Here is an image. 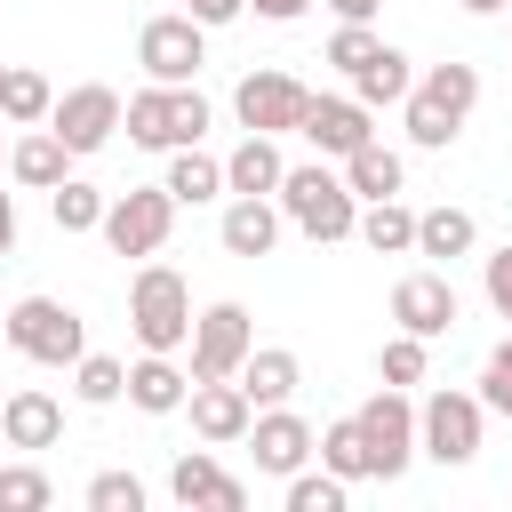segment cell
<instances>
[{
    "label": "cell",
    "mask_w": 512,
    "mask_h": 512,
    "mask_svg": "<svg viewBox=\"0 0 512 512\" xmlns=\"http://www.w3.org/2000/svg\"><path fill=\"white\" fill-rule=\"evenodd\" d=\"M472 104H480V64H456V56H448V64H424L416 88H408V104H400L408 144H416V152H448V144L464 136Z\"/></svg>",
    "instance_id": "obj_1"
},
{
    "label": "cell",
    "mask_w": 512,
    "mask_h": 512,
    "mask_svg": "<svg viewBox=\"0 0 512 512\" xmlns=\"http://www.w3.org/2000/svg\"><path fill=\"white\" fill-rule=\"evenodd\" d=\"M272 200H280V216H288L304 240H320V248L360 232V192H352V184H344V168H328V160H304V168H288Z\"/></svg>",
    "instance_id": "obj_2"
},
{
    "label": "cell",
    "mask_w": 512,
    "mask_h": 512,
    "mask_svg": "<svg viewBox=\"0 0 512 512\" xmlns=\"http://www.w3.org/2000/svg\"><path fill=\"white\" fill-rule=\"evenodd\" d=\"M208 96L184 80V88H136L128 96V112H120V128H128V144H144V152H176V144H200L208 136Z\"/></svg>",
    "instance_id": "obj_3"
},
{
    "label": "cell",
    "mask_w": 512,
    "mask_h": 512,
    "mask_svg": "<svg viewBox=\"0 0 512 512\" xmlns=\"http://www.w3.org/2000/svg\"><path fill=\"white\" fill-rule=\"evenodd\" d=\"M128 328L144 352H184L192 344V288L176 264H144L128 280Z\"/></svg>",
    "instance_id": "obj_4"
},
{
    "label": "cell",
    "mask_w": 512,
    "mask_h": 512,
    "mask_svg": "<svg viewBox=\"0 0 512 512\" xmlns=\"http://www.w3.org/2000/svg\"><path fill=\"white\" fill-rule=\"evenodd\" d=\"M0 336H8L24 360H40V368H72V360L88 352V328H80V312H72L64 296H16L8 320H0Z\"/></svg>",
    "instance_id": "obj_5"
},
{
    "label": "cell",
    "mask_w": 512,
    "mask_h": 512,
    "mask_svg": "<svg viewBox=\"0 0 512 512\" xmlns=\"http://www.w3.org/2000/svg\"><path fill=\"white\" fill-rule=\"evenodd\" d=\"M480 432H488V400L480 392H456V384H440L432 400H416V448L432 456V464H472L480 456Z\"/></svg>",
    "instance_id": "obj_6"
},
{
    "label": "cell",
    "mask_w": 512,
    "mask_h": 512,
    "mask_svg": "<svg viewBox=\"0 0 512 512\" xmlns=\"http://www.w3.org/2000/svg\"><path fill=\"white\" fill-rule=\"evenodd\" d=\"M360 432H368V480H400L424 448H416V400L400 392V384H384V392H368L360 408Z\"/></svg>",
    "instance_id": "obj_7"
},
{
    "label": "cell",
    "mask_w": 512,
    "mask_h": 512,
    "mask_svg": "<svg viewBox=\"0 0 512 512\" xmlns=\"http://www.w3.org/2000/svg\"><path fill=\"white\" fill-rule=\"evenodd\" d=\"M136 64H144V80H160V88H184V80H200V64H208V24H200L192 8H176V16H152V24L136 32Z\"/></svg>",
    "instance_id": "obj_8"
},
{
    "label": "cell",
    "mask_w": 512,
    "mask_h": 512,
    "mask_svg": "<svg viewBox=\"0 0 512 512\" xmlns=\"http://www.w3.org/2000/svg\"><path fill=\"white\" fill-rule=\"evenodd\" d=\"M168 232H176V192H168V184L112 192V208H104V248H112V256H160Z\"/></svg>",
    "instance_id": "obj_9"
},
{
    "label": "cell",
    "mask_w": 512,
    "mask_h": 512,
    "mask_svg": "<svg viewBox=\"0 0 512 512\" xmlns=\"http://www.w3.org/2000/svg\"><path fill=\"white\" fill-rule=\"evenodd\" d=\"M304 104H312V88L296 80V72H240V88H232V120L240 128H256V136H296L304 128Z\"/></svg>",
    "instance_id": "obj_10"
},
{
    "label": "cell",
    "mask_w": 512,
    "mask_h": 512,
    "mask_svg": "<svg viewBox=\"0 0 512 512\" xmlns=\"http://www.w3.org/2000/svg\"><path fill=\"white\" fill-rule=\"evenodd\" d=\"M256 352V320H248V304H208V312H192V384H208V376H240V360Z\"/></svg>",
    "instance_id": "obj_11"
},
{
    "label": "cell",
    "mask_w": 512,
    "mask_h": 512,
    "mask_svg": "<svg viewBox=\"0 0 512 512\" xmlns=\"http://www.w3.org/2000/svg\"><path fill=\"white\" fill-rule=\"evenodd\" d=\"M120 112H128V96L120 88H104V80H80V88H64L56 96V112H48V128L88 160V152H104L112 136H120Z\"/></svg>",
    "instance_id": "obj_12"
},
{
    "label": "cell",
    "mask_w": 512,
    "mask_h": 512,
    "mask_svg": "<svg viewBox=\"0 0 512 512\" xmlns=\"http://www.w3.org/2000/svg\"><path fill=\"white\" fill-rule=\"evenodd\" d=\"M248 448H256V472H272V480H288V472H304L312 456H320V432L280 400V408H256V424H248Z\"/></svg>",
    "instance_id": "obj_13"
},
{
    "label": "cell",
    "mask_w": 512,
    "mask_h": 512,
    "mask_svg": "<svg viewBox=\"0 0 512 512\" xmlns=\"http://www.w3.org/2000/svg\"><path fill=\"white\" fill-rule=\"evenodd\" d=\"M456 288H448V272H400L392 280V328H408V336H448L456 328Z\"/></svg>",
    "instance_id": "obj_14"
},
{
    "label": "cell",
    "mask_w": 512,
    "mask_h": 512,
    "mask_svg": "<svg viewBox=\"0 0 512 512\" xmlns=\"http://www.w3.org/2000/svg\"><path fill=\"white\" fill-rule=\"evenodd\" d=\"M320 160H344V152H360L368 136H376V112L360 104V96H312L304 104V128H296Z\"/></svg>",
    "instance_id": "obj_15"
},
{
    "label": "cell",
    "mask_w": 512,
    "mask_h": 512,
    "mask_svg": "<svg viewBox=\"0 0 512 512\" xmlns=\"http://www.w3.org/2000/svg\"><path fill=\"white\" fill-rule=\"evenodd\" d=\"M192 432L208 440V448H232V440H248V424H256V400L240 392V376H208V384H192Z\"/></svg>",
    "instance_id": "obj_16"
},
{
    "label": "cell",
    "mask_w": 512,
    "mask_h": 512,
    "mask_svg": "<svg viewBox=\"0 0 512 512\" xmlns=\"http://www.w3.org/2000/svg\"><path fill=\"white\" fill-rule=\"evenodd\" d=\"M280 224H288V216L272 208V192H232L216 240H224V256H272V248H280Z\"/></svg>",
    "instance_id": "obj_17"
},
{
    "label": "cell",
    "mask_w": 512,
    "mask_h": 512,
    "mask_svg": "<svg viewBox=\"0 0 512 512\" xmlns=\"http://www.w3.org/2000/svg\"><path fill=\"white\" fill-rule=\"evenodd\" d=\"M168 496H176L184 512H192V504H208V512H240V504H248V488H240L208 448H192V456L168 464Z\"/></svg>",
    "instance_id": "obj_18"
},
{
    "label": "cell",
    "mask_w": 512,
    "mask_h": 512,
    "mask_svg": "<svg viewBox=\"0 0 512 512\" xmlns=\"http://www.w3.org/2000/svg\"><path fill=\"white\" fill-rule=\"evenodd\" d=\"M72 160H80V152H72L48 120H40V128H24V136L8 144V176H16L24 192H56V184L72 176Z\"/></svg>",
    "instance_id": "obj_19"
},
{
    "label": "cell",
    "mask_w": 512,
    "mask_h": 512,
    "mask_svg": "<svg viewBox=\"0 0 512 512\" xmlns=\"http://www.w3.org/2000/svg\"><path fill=\"white\" fill-rule=\"evenodd\" d=\"M184 400H192V368H176V352L128 360V408L136 416H176Z\"/></svg>",
    "instance_id": "obj_20"
},
{
    "label": "cell",
    "mask_w": 512,
    "mask_h": 512,
    "mask_svg": "<svg viewBox=\"0 0 512 512\" xmlns=\"http://www.w3.org/2000/svg\"><path fill=\"white\" fill-rule=\"evenodd\" d=\"M0 440L24 448V456H32V448H56V440H64V400H56V392H32V384L8 392V408H0Z\"/></svg>",
    "instance_id": "obj_21"
},
{
    "label": "cell",
    "mask_w": 512,
    "mask_h": 512,
    "mask_svg": "<svg viewBox=\"0 0 512 512\" xmlns=\"http://www.w3.org/2000/svg\"><path fill=\"white\" fill-rule=\"evenodd\" d=\"M296 384H304V360H296L288 344H256V352L240 360V392H248L256 408H280V400H296Z\"/></svg>",
    "instance_id": "obj_22"
},
{
    "label": "cell",
    "mask_w": 512,
    "mask_h": 512,
    "mask_svg": "<svg viewBox=\"0 0 512 512\" xmlns=\"http://www.w3.org/2000/svg\"><path fill=\"white\" fill-rule=\"evenodd\" d=\"M280 176H288V160H280V136H240L232 152H224V192H280Z\"/></svg>",
    "instance_id": "obj_23"
},
{
    "label": "cell",
    "mask_w": 512,
    "mask_h": 512,
    "mask_svg": "<svg viewBox=\"0 0 512 512\" xmlns=\"http://www.w3.org/2000/svg\"><path fill=\"white\" fill-rule=\"evenodd\" d=\"M368 256H416V208L392 192V200H360V232H352Z\"/></svg>",
    "instance_id": "obj_24"
},
{
    "label": "cell",
    "mask_w": 512,
    "mask_h": 512,
    "mask_svg": "<svg viewBox=\"0 0 512 512\" xmlns=\"http://www.w3.org/2000/svg\"><path fill=\"white\" fill-rule=\"evenodd\" d=\"M472 240H480L472 208H456V200H440V208H416V256H432V264H456V256H472Z\"/></svg>",
    "instance_id": "obj_25"
},
{
    "label": "cell",
    "mask_w": 512,
    "mask_h": 512,
    "mask_svg": "<svg viewBox=\"0 0 512 512\" xmlns=\"http://www.w3.org/2000/svg\"><path fill=\"white\" fill-rule=\"evenodd\" d=\"M336 168H344V184H352L360 200H392V192L408 184V160H400L384 136H368V144H360V152H344Z\"/></svg>",
    "instance_id": "obj_26"
},
{
    "label": "cell",
    "mask_w": 512,
    "mask_h": 512,
    "mask_svg": "<svg viewBox=\"0 0 512 512\" xmlns=\"http://www.w3.org/2000/svg\"><path fill=\"white\" fill-rule=\"evenodd\" d=\"M160 184L176 192V208H208V200L224 192V160H216V152H200V144H176Z\"/></svg>",
    "instance_id": "obj_27"
},
{
    "label": "cell",
    "mask_w": 512,
    "mask_h": 512,
    "mask_svg": "<svg viewBox=\"0 0 512 512\" xmlns=\"http://www.w3.org/2000/svg\"><path fill=\"white\" fill-rule=\"evenodd\" d=\"M408 88H416V64H408L392 40H384V48H376V56L352 72V96H360L368 112H376V104H408Z\"/></svg>",
    "instance_id": "obj_28"
},
{
    "label": "cell",
    "mask_w": 512,
    "mask_h": 512,
    "mask_svg": "<svg viewBox=\"0 0 512 512\" xmlns=\"http://www.w3.org/2000/svg\"><path fill=\"white\" fill-rule=\"evenodd\" d=\"M48 112H56V88H48L32 64H8V88H0V120H8V128H40Z\"/></svg>",
    "instance_id": "obj_29"
},
{
    "label": "cell",
    "mask_w": 512,
    "mask_h": 512,
    "mask_svg": "<svg viewBox=\"0 0 512 512\" xmlns=\"http://www.w3.org/2000/svg\"><path fill=\"white\" fill-rule=\"evenodd\" d=\"M72 400H80V408H112V400H128V360H112V352H80V360H72Z\"/></svg>",
    "instance_id": "obj_30"
},
{
    "label": "cell",
    "mask_w": 512,
    "mask_h": 512,
    "mask_svg": "<svg viewBox=\"0 0 512 512\" xmlns=\"http://www.w3.org/2000/svg\"><path fill=\"white\" fill-rule=\"evenodd\" d=\"M104 208H112V192H96V184H80V176H64V184L48 192L56 232H104Z\"/></svg>",
    "instance_id": "obj_31"
},
{
    "label": "cell",
    "mask_w": 512,
    "mask_h": 512,
    "mask_svg": "<svg viewBox=\"0 0 512 512\" xmlns=\"http://www.w3.org/2000/svg\"><path fill=\"white\" fill-rule=\"evenodd\" d=\"M376 376H384V384H400V392H408V384H424V376H432V336H408V328H400V336H384Z\"/></svg>",
    "instance_id": "obj_32"
},
{
    "label": "cell",
    "mask_w": 512,
    "mask_h": 512,
    "mask_svg": "<svg viewBox=\"0 0 512 512\" xmlns=\"http://www.w3.org/2000/svg\"><path fill=\"white\" fill-rule=\"evenodd\" d=\"M320 464L344 472V480H368V432H360V416H336L320 432Z\"/></svg>",
    "instance_id": "obj_33"
},
{
    "label": "cell",
    "mask_w": 512,
    "mask_h": 512,
    "mask_svg": "<svg viewBox=\"0 0 512 512\" xmlns=\"http://www.w3.org/2000/svg\"><path fill=\"white\" fill-rule=\"evenodd\" d=\"M344 496H352V480L344 472H288V512H344Z\"/></svg>",
    "instance_id": "obj_34"
},
{
    "label": "cell",
    "mask_w": 512,
    "mask_h": 512,
    "mask_svg": "<svg viewBox=\"0 0 512 512\" xmlns=\"http://www.w3.org/2000/svg\"><path fill=\"white\" fill-rule=\"evenodd\" d=\"M48 504H56V488L40 464H0V512H48Z\"/></svg>",
    "instance_id": "obj_35"
},
{
    "label": "cell",
    "mask_w": 512,
    "mask_h": 512,
    "mask_svg": "<svg viewBox=\"0 0 512 512\" xmlns=\"http://www.w3.org/2000/svg\"><path fill=\"white\" fill-rule=\"evenodd\" d=\"M88 512H144V480L136 472H96L88 480Z\"/></svg>",
    "instance_id": "obj_36"
},
{
    "label": "cell",
    "mask_w": 512,
    "mask_h": 512,
    "mask_svg": "<svg viewBox=\"0 0 512 512\" xmlns=\"http://www.w3.org/2000/svg\"><path fill=\"white\" fill-rule=\"evenodd\" d=\"M480 400H488V416L512 424V336H496V352H488V368H480Z\"/></svg>",
    "instance_id": "obj_37"
},
{
    "label": "cell",
    "mask_w": 512,
    "mask_h": 512,
    "mask_svg": "<svg viewBox=\"0 0 512 512\" xmlns=\"http://www.w3.org/2000/svg\"><path fill=\"white\" fill-rule=\"evenodd\" d=\"M376 48H384V32H368V24H336V40H328V64L352 80V72H360Z\"/></svg>",
    "instance_id": "obj_38"
},
{
    "label": "cell",
    "mask_w": 512,
    "mask_h": 512,
    "mask_svg": "<svg viewBox=\"0 0 512 512\" xmlns=\"http://www.w3.org/2000/svg\"><path fill=\"white\" fill-rule=\"evenodd\" d=\"M480 288H488V304H496V320H512V240L480 264Z\"/></svg>",
    "instance_id": "obj_39"
},
{
    "label": "cell",
    "mask_w": 512,
    "mask_h": 512,
    "mask_svg": "<svg viewBox=\"0 0 512 512\" xmlns=\"http://www.w3.org/2000/svg\"><path fill=\"white\" fill-rule=\"evenodd\" d=\"M184 8H192L208 32H216V24H232V16H248V0H184Z\"/></svg>",
    "instance_id": "obj_40"
},
{
    "label": "cell",
    "mask_w": 512,
    "mask_h": 512,
    "mask_svg": "<svg viewBox=\"0 0 512 512\" xmlns=\"http://www.w3.org/2000/svg\"><path fill=\"white\" fill-rule=\"evenodd\" d=\"M248 8H256V16H264V24H296V16H304V8H312V0H248Z\"/></svg>",
    "instance_id": "obj_41"
},
{
    "label": "cell",
    "mask_w": 512,
    "mask_h": 512,
    "mask_svg": "<svg viewBox=\"0 0 512 512\" xmlns=\"http://www.w3.org/2000/svg\"><path fill=\"white\" fill-rule=\"evenodd\" d=\"M328 8H336V24H368L384 0H328Z\"/></svg>",
    "instance_id": "obj_42"
},
{
    "label": "cell",
    "mask_w": 512,
    "mask_h": 512,
    "mask_svg": "<svg viewBox=\"0 0 512 512\" xmlns=\"http://www.w3.org/2000/svg\"><path fill=\"white\" fill-rule=\"evenodd\" d=\"M0 256H16V192H0Z\"/></svg>",
    "instance_id": "obj_43"
},
{
    "label": "cell",
    "mask_w": 512,
    "mask_h": 512,
    "mask_svg": "<svg viewBox=\"0 0 512 512\" xmlns=\"http://www.w3.org/2000/svg\"><path fill=\"white\" fill-rule=\"evenodd\" d=\"M456 8H464V16H504L512 0H456Z\"/></svg>",
    "instance_id": "obj_44"
},
{
    "label": "cell",
    "mask_w": 512,
    "mask_h": 512,
    "mask_svg": "<svg viewBox=\"0 0 512 512\" xmlns=\"http://www.w3.org/2000/svg\"><path fill=\"white\" fill-rule=\"evenodd\" d=\"M0 88H8V64H0Z\"/></svg>",
    "instance_id": "obj_45"
},
{
    "label": "cell",
    "mask_w": 512,
    "mask_h": 512,
    "mask_svg": "<svg viewBox=\"0 0 512 512\" xmlns=\"http://www.w3.org/2000/svg\"><path fill=\"white\" fill-rule=\"evenodd\" d=\"M0 408H8V392H0Z\"/></svg>",
    "instance_id": "obj_46"
},
{
    "label": "cell",
    "mask_w": 512,
    "mask_h": 512,
    "mask_svg": "<svg viewBox=\"0 0 512 512\" xmlns=\"http://www.w3.org/2000/svg\"><path fill=\"white\" fill-rule=\"evenodd\" d=\"M504 16H512V8H504Z\"/></svg>",
    "instance_id": "obj_47"
}]
</instances>
